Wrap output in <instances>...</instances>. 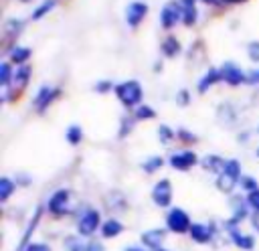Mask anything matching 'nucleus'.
Wrapping results in <instances>:
<instances>
[{
  "label": "nucleus",
  "mask_w": 259,
  "mask_h": 251,
  "mask_svg": "<svg viewBox=\"0 0 259 251\" xmlns=\"http://www.w3.org/2000/svg\"><path fill=\"white\" fill-rule=\"evenodd\" d=\"M241 176H243L241 162L237 158H229L225 164V170L217 176V188L225 194H231L235 190V186L241 182Z\"/></svg>",
  "instance_id": "f257e3e1"
},
{
  "label": "nucleus",
  "mask_w": 259,
  "mask_h": 251,
  "mask_svg": "<svg viewBox=\"0 0 259 251\" xmlns=\"http://www.w3.org/2000/svg\"><path fill=\"white\" fill-rule=\"evenodd\" d=\"M113 91H115L117 99L121 101V105H125V107H138L142 103V97H144L142 85L136 79H130V81H123V83L115 85Z\"/></svg>",
  "instance_id": "f03ea898"
},
{
  "label": "nucleus",
  "mask_w": 259,
  "mask_h": 251,
  "mask_svg": "<svg viewBox=\"0 0 259 251\" xmlns=\"http://www.w3.org/2000/svg\"><path fill=\"white\" fill-rule=\"evenodd\" d=\"M103 221H101V213L97 208H85L79 219H77V235L79 237H91L95 235L97 229H101Z\"/></svg>",
  "instance_id": "7ed1b4c3"
},
{
  "label": "nucleus",
  "mask_w": 259,
  "mask_h": 251,
  "mask_svg": "<svg viewBox=\"0 0 259 251\" xmlns=\"http://www.w3.org/2000/svg\"><path fill=\"white\" fill-rule=\"evenodd\" d=\"M190 227H192V221L188 217V213L180 206H174L168 211L166 215V229L170 233H176V235H184V233H190Z\"/></svg>",
  "instance_id": "20e7f679"
},
{
  "label": "nucleus",
  "mask_w": 259,
  "mask_h": 251,
  "mask_svg": "<svg viewBox=\"0 0 259 251\" xmlns=\"http://www.w3.org/2000/svg\"><path fill=\"white\" fill-rule=\"evenodd\" d=\"M71 190L69 188H59L55 190L49 200H47V211L53 215V217H63L67 215L71 208Z\"/></svg>",
  "instance_id": "39448f33"
},
{
  "label": "nucleus",
  "mask_w": 259,
  "mask_h": 251,
  "mask_svg": "<svg viewBox=\"0 0 259 251\" xmlns=\"http://www.w3.org/2000/svg\"><path fill=\"white\" fill-rule=\"evenodd\" d=\"M172 196H174V190H172V182L168 178H162V180H158L154 184V188H152V200H154L156 206H160V208L170 206Z\"/></svg>",
  "instance_id": "423d86ee"
},
{
  "label": "nucleus",
  "mask_w": 259,
  "mask_h": 251,
  "mask_svg": "<svg viewBox=\"0 0 259 251\" xmlns=\"http://www.w3.org/2000/svg\"><path fill=\"white\" fill-rule=\"evenodd\" d=\"M178 20H182V8H180V2H168L162 6L160 10V26L170 30L178 24Z\"/></svg>",
  "instance_id": "0eeeda50"
},
{
  "label": "nucleus",
  "mask_w": 259,
  "mask_h": 251,
  "mask_svg": "<svg viewBox=\"0 0 259 251\" xmlns=\"http://www.w3.org/2000/svg\"><path fill=\"white\" fill-rule=\"evenodd\" d=\"M168 164H170L174 170H178V172H186V170H190L192 166L198 164V156H196V152H192V150H180V152H174V154L168 158Z\"/></svg>",
  "instance_id": "6e6552de"
},
{
  "label": "nucleus",
  "mask_w": 259,
  "mask_h": 251,
  "mask_svg": "<svg viewBox=\"0 0 259 251\" xmlns=\"http://www.w3.org/2000/svg\"><path fill=\"white\" fill-rule=\"evenodd\" d=\"M59 95H61V89H59V87L42 85V87L36 91V95H34V99H32V105H34V109H36L38 113H42Z\"/></svg>",
  "instance_id": "1a4fd4ad"
},
{
  "label": "nucleus",
  "mask_w": 259,
  "mask_h": 251,
  "mask_svg": "<svg viewBox=\"0 0 259 251\" xmlns=\"http://www.w3.org/2000/svg\"><path fill=\"white\" fill-rule=\"evenodd\" d=\"M148 10H150V8H148L146 2H140V0L130 2L127 8H125V22H127V26H130V28H138L140 22L146 18Z\"/></svg>",
  "instance_id": "9d476101"
},
{
  "label": "nucleus",
  "mask_w": 259,
  "mask_h": 251,
  "mask_svg": "<svg viewBox=\"0 0 259 251\" xmlns=\"http://www.w3.org/2000/svg\"><path fill=\"white\" fill-rule=\"evenodd\" d=\"M221 73H223V81L229 83L231 87H237V85H241L243 81H247L245 71H243L237 63H233V61H227V63L221 67Z\"/></svg>",
  "instance_id": "9b49d317"
},
{
  "label": "nucleus",
  "mask_w": 259,
  "mask_h": 251,
  "mask_svg": "<svg viewBox=\"0 0 259 251\" xmlns=\"http://www.w3.org/2000/svg\"><path fill=\"white\" fill-rule=\"evenodd\" d=\"M140 241H142V247L158 251V249H162V245L166 241V229H148L140 235Z\"/></svg>",
  "instance_id": "f8f14e48"
},
{
  "label": "nucleus",
  "mask_w": 259,
  "mask_h": 251,
  "mask_svg": "<svg viewBox=\"0 0 259 251\" xmlns=\"http://www.w3.org/2000/svg\"><path fill=\"white\" fill-rule=\"evenodd\" d=\"M227 233H229V241H231L235 247H239L241 251H251V249H255V237H253V235L243 233L239 227L227 229Z\"/></svg>",
  "instance_id": "ddd939ff"
},
{
  "label": "nucleus",
  "mask_w": 259,
  "mask_h": 251,
  "mask_svg": "<svg viewBox=\"0 0 259 251\" xmlns=\"http://www.w3.org/2000/svg\"><path fill=\"white\" fill-rule=\"evenodd\" d=\"M188 235H190V239H192L194 243H198V245H206V243H210V241L214 239L212 227H208V225H204V223H192Z\"/></svg>",
  "instance_id": "4468645a"
},
{
  "label": "nucleus",
  "mask_w": 259,
  "mask_h": 251,
  "mask_svg": "<svg viewBox=\"0 0 259 251\" xmlns=\"http://www.w3.org/2000/svg\"><path fill=\"white\" fill-rule=\"evenodd\" d=\"M40 215H42V206H36V211H34L30 223L26 225V229H24V233H22V237H20V243H18L16 251H24V249L30 245V237H32V233L36 231V227H38V223H40Z\"/></svg>",
  "instance_id": "2eb2a0df"
},
{
  "label": "nucleus",
  "mask_w": 259,
  "mask_h": 251,
  "mask_svg": "<svg viewBox=\"0 0 259 251\" xmlns=\"http://www.w3.org/2000/svg\"><path fill=\"white\" fill-rule=\"evenodd\" d=\"M30 67L28 65H22V67H18L16 71H14V77H12V87H8V89H12L16 95L20 93V91H24L26 89V85H28V81H30Z\"/></svg>",
  "instance_id": "dca6fc26"
},
{
  "label": "nucleus",
  "mask_w": 259,
  "mask_h": 251,
  "mask_svg": "<svg viewBox=\"0 0 259 251\" xmlns=\"http://www.w3.org/2000/svg\"><path fill=\"white\" fill-rule=\"evenodd\" d=\"M219 81H223V73H221V69H217V67H210L204 75H202V79L198 81V93H206L212 85H217Z\"/></svg>",
  "instance_id": "f3484780"
},
{
  "label": "nucleus",
  "mask_w": 259,
  "mask_h": 251,
  "mask_svg": "<svg viewBox=\"0 0 259 251\" xmlns=\"http://www.w3.org/2000/svg\"><path fill=\"white\" fill-rule=\"evenodd\" d=\"M200 164H202V168L206 170V172H212V174H221L223 170H225V164H227V160L225 158H221L219 154H206L202 160H200Z\"/></svg>",
  "instance_id": "a211bd4d"
},
{
  "label": "nucleus",
  "mask_w": 259,
  "mask_h": 251,
  "mask_svg": "<svg viewBox=\"0 0 259 251\" xmlns=\"http://www.w3.org/2000/svg\"><path fill=\"white\" fill-rule=\"evenodd\" d=\"M178 2H180V8H182V22L186 26L196 24V18H198L196 0H178Z\"/></svg>",
  "instance_id": "6ab92c4d"
},
{
  "label": "nucleus",
  "mask_w": 259,
  "mask_h": 251,
  "mask_svg": "<svg viewBox=\"0 0 259 251\" xmlns=\"http://www.w3.org/2000/svg\"><path fill=\"white\" fill-rule=\"evenodd\" d=\"M101 237L103 239H113V237H119L121 233H123V225H121V221H117V219H107V221H103V225H101Z\"/></svg>",
  "instance_id": "aec40b11"
},
{
  "label": "nucleus",
  "mask_w": 259,
  "mask_h": 251,
  "mask_svg": "<svg viewBox=\"0 0 259 251\" xmlns=\"http://www.w3.org/2000/svg\"><path fill=\"white\" fill-rule=\"evenodd\" d=\"M160 49H162V53H164V57H168V59H174V57H178L180 55V51H182V45H180V40L176 38V36H166L164 40H162V45H160Z\"/></svg>",
  "instance_id": "412c9836"
},
{
  "label": "nucleus",
  "mask_w": 259,
  "mask_h": 251,
  "mask_svg": "<svg viewBox=\"0 0 259 251\" xmlns=\"http://www.w3.org/2000/svg\"><path fill=\"white\" fill-rule=\"evenodd\" d=\"M30 55H32V51H30L28 47H12L10 53H8V59H10L12 63H16V65L22 67V65L30 59Z\"/></svg>",
  "instance_id": "4be33fe9"
},
{
  "label": "nucleus",
  "mask_w": 259,
  "mask_h": 251,
  "mask_svg": "<svg viewBox=\"0 0 259 251\" xmlns=\"http://www.w3.org/2000/svg\"><path fill=\"white\" fill-rule=\"evenodd\" d=\"M63 249L65 251H87V243L79 235H67L63 239Z\"/></svg>",
  "instance_id": "5701e85b"
},
{
  "label": "nucleus",
  "mask_w": 259,
  "mask_h": 251,
  "mask_svg": "<svg viewBox=\"0 0 259 251\" xmlns=\"http://www.w3.org/2000/svg\"><path fill=\"white\" fill-rule=\"evenodd\" d=\"M14 190H16V182L12 178H8V176H2L0 178V200L6 202L14 194Z\"/></svg>",
  "instance_id": "b1692460"
},
{
  "label": "nucleus",
  "mask_w": 259,
  "mask_h": 251,
  "mask_svg": "<svg viewBox=\"0 0 259 251\" xmlns=\"http://www.w3.org/2000/svg\"><path fill=\"white\" fill-rule=\"evenodd\" d=\"M65 140H67L71 146L81 144V140H83V128L77 126V123H71V126L67 128V132H65Z\"/></svg>",
  "instance_id": "393cba45"
},
{
  "label": "nucleus",
  "mask_w": 259,
  "mask_h": 251,
  "mask_svg": "<svg viewBox=\"0 0 259 251\" xmlns=\"http://www.w3.org/2000/svg\"><path fill=\"white\" fill-rule=\"evenodd\" d=\"M162 166H164V158H162V156H150V158H146V160L142 162V170H144L146 174H154V172H158Z\"/></svg>",
  "instance_id": "a878e982"
},
{
  "label": "nucleus",
  "mask_w": 259,
  "mask_h": 251,
  "mask_svg": "<svg viewBox=\"0 0 259 251\" xmlns=\"http://www.w3.org/2000/svg\"><path fill=\"white\" fill-rule=\"evenodd\" d=\"M12 77H14V71H12L10 63L8 61H2L0 63V85L4 89H8V85L12 83Z\"/></svg>",
  "instance_id": "bb28decb"
},
{
  "label": "nucleus",
  "mask_w": 259,
  "mask_h": 251,
  "mask_svg": "<svg viewBox=\"0 0 259 251\" xmlns=\"http://www.w3.org/2000/svg\"><path fill=\"white\" fill-rule=\"evenodd\" d=\"M154 117H156V111H154V107H150L148 103H140V105L136 107V111H134V119H138V121L154 119Z\"/></svg>",
  "instance_id": "cd10ccee"
},
{
  "label": "nucleus",
  "mask_w": 259,
  "mask_h": 251,
  "mask_svg": "<svg viewBox=\"0 0 259 251\" xmlns=\"http://www.w3.org/2000/svg\"><path fill=\"white\" fill-rule=\"evenodd\" d=\"M57 6V0H42L34 10H32V20H40L45 14H49Z\"/></svg>",
  "instance_id": "c85d7f7f"
},
{
  "label": "nucleus",
  "mask_w": 259,
  "mask_h": 251,
  "mask_svg": "<svg viewBox=\"0 0 259 251\" xmlns=\"http://www.w3.org/2000/svg\"><path fill=\"white\" fill-rule=\"evenodd\" d=\"M176 138V132L170 128V126H166V123H162L160 128H158V140L162 142V144H170L172 140Z\"/></svg>",
  "instance_id": "c756f323"
},
{
  "label": "nucleus",
  "mask_w": 259,
  "mask_h": 251,
  "mask_svg": "<svg viewBox=\"0 0 259 251\" xmlns=\"http://www.w3.org/2000/svg\"><path fill=\"white\" fill-rule=\"evenodd\" d=\"M239 186L249 194V192H253V190H257L259 188V182L253 178V176H249V174H243L241 176V182H239Z\"/></svg>",
  "instance_id": "7c9ffc66"
},
{
  "label": "nucleus",
  "mask_w": 259,
  "mask_h": 251,
  "mask_svg": "<svg viewBox=\"0 0 259 251\" xmlns=\"http://www.w3.org/2000/svg\"><path fill=\"white\" fill-rule=\"evenodd\" d=\"M4 28H6V32H8L10 36H16V34H20V30L24 28V22H22V20H8V22L4 24Z\"/></svg>",
  "instance_id": "2f4dec72"
},
{
  "label": "nucleus",
  "mask_w": 259,
  "mask_h": 251,
  "mask_svg": "<svg viewBox=\"0 0 259 251\" xmlns=\"http://www.w3.org/2000/svg\"><path fill=\"white\" fill-rule=\"evenodd\" d=\"M247 55L253 63H259V40H251L247 45Z\"/></svg>",
  "instance_id": "473e14b6"
},
{
  "label": "nucleus",
  "mask_w": 259,
  "mask_h": 251,
  "mask_svg": "<svg viewBox=\"0 0 259 251\" xmlns=\"http://www.w3.org/2000/svg\"><path fill=\"white\" fill-rule=\"evenodd\" d=\"M245 198H247L249 208H251V211H255V213H259V188H257V190H253V192H249Z\"/></svg>",
  "instance_id": "72a5a7b5"
},
{
  "label": "nucleus",
  "mask_w": 259,
  "mask_h": 251,
  "mask_svg": "<svg viewBox=\"0 0 259 251\" xmlns=\"http://www.w3.org/2000/svg\"><path fill=\"white\" fill-rule=\"evenodd\" d=\"M93 89H95L97 93H107V91H111V89H115V85H113L111 81H107V79H103V81H97V83L93 85Z\"/></svg>",
  "instance_id": "f704fd0d"
},
{
  "label": "nucleus",
  "mask_w": 259,
  "mask_h": 251,
  "mask_svg": "<svg viewBox=\"0 0 259 251\" xmlns=\"http://www.w3.org/2000/svg\"><path fill=\"white\" fill-rule=\"evenodd\" d=\"M132 130H134V119H130V117H121L119 138H125V136H127V132H132Z\"/></svg>",
  "instance_id": "c9c22d12"
},
{
  "label": "nucleus",
  "mask_w": 259,
  "mask_h": 251,
  "mask_svg": "<svg viewBox=\"0 0 259 251\" xmlns=\"http://www.w3.org/2000/svg\"><path fill=\"white\" fill-rule=\"evenodd\" d=\"M176 138H180V140H184V142H188V144L196 142V136H194V134H190V132H188V130H184V128H180V130L176 132Z\"/></svg>",
  "instance_id": "e433bc0d"
},
{
  "label": "nucleus",
  "mask_w": 259,
  "mask_h": 251,
  "mask_svg": "<svg viewBox=\"0 0 259 251\" xmlns=\"http://www.w3.org/2000/svg\"><path fill=\"white\" fill-rule=\"evenodd\" d=\"M87 251H105V245L97 239H89L87 241Z\"/></svg>",
  "instance_id": "4c0bfd02"
},
{
  "label": "nucleus",
  "mask_w": 259,
  "mask_h": 251,
  "mask_svg": "<svg viewBox=\"0 0 259 251\" xmlns=\"http://www.w3.org/2000/svg\"><path fill=\"white\" fill-rule=\"evenodd\" d=\"M24 251H53V249H51V245H47V243H30Z\"/></svg>",
  "instance_id": "58836bf2"
},
{
  "label": "nucleus",
  "mask_w": 259,
  "mask_h": 251,
  "mask_svg": "<svg viewBox=\"0 0 259 251\" xmlns=\"http://www.w3.org/2000/svg\"><path fill=\"white\" fill-rule=\"evenodd\" d=\"M176 101H178L180 105H188V101H190V95H188V91H186V89H182V91L176 95Z\"/></svg>",
  "instance_id": "ea45409f"
},
{
  "label": "nucleus",
  "mask_w": 259,
  "mask_h": 251,
  "mask_svg": "<svg viewBox=\"0 0 259 251\" xmlns=\"http://www.w3.org/2000/svg\"><path fill=\"white\" fill-rule=\"evenodd\" d=\"M247 83H251V85L259 83V69H253V71H249V75H247Z\"/></svg>",
  "instance_id": "a19ab883"
},
{
  "label": "nucleus",
  "mask_w": 259,
  "mask_h": 251,
  "mask_svg": "<svg viewBox=\"0 0 259 251\" xmlns=\"http://www.w3.org/2000/svg\"><path fill=\"white\" fill-rule=\"evenodd\" d=\"M251 225H253V229L259 233V213H255V215L251 217Z\"/></svg>",
  "instance_id": "79ce46f5"
},
{
  "label": "nucleus",
  "mask_w": 259,
  "mask_h": 251,
  "mask_svg": "<svg viewBox=\"0 0 259 251\" xmlns=\"http://www.w3.org/2000/svg\"><path fill=\"white\" fill-rule=\"evenodd\" d=\"M123 251H148L146 247H138V245H130V247H123Z\"/></svg>",
  "instance_id": "37998d69"
},
{
  "label": "nucleus",
  "mask_w": 259,
  "mask_h": 251,
  "mask_svg": "<svg viewBox=\"0 0 259 251\" xmlns=\"http://www.w3.org/2000/svg\"><path fill=\"white\" fill-rule=\"evenodd\" d=\"M204 4H210V6H221V4H225L227 0H202Z\"/></svg>",
  "instance_id": "c03bdc74"
},
{
  "label": "nucleus",
  "mask_w": 259,
  "mask_h": 251,
  "mask_svg": "<svg viewBox=\"0 0 259 251\" xmlns=\"http://www.w3.org/2000/svg\"><path fill=\"white\" fill-rule=\"evenodd\" d=\"M229 4H241V2H245V0H227Z\"/></svg>",
  "instance_id": "a18cd8bd"
},
{
  "label": "nucleus",
  "mask_w": 259,
  "mask_h": 251,
  "mask_svg": "<svg viewBox=\"0 0 259 251\" xmlns=\"http://www.w3.org/2000/svg\"><path fill=\"white\" fill-rule=\"evenodd\" d=\"M158 251H170V249H164V247H162V249H158Z\"/></svg>",
  "instance_id": "49530a36"
},
{
  "label": "nucleus",
  "mask_w": 259,
  "mask_h": 251,
  "mask_svg": "<svg viewBox=\"0 0 259 251\" xmlns=\"http://www.w3.org/2000/svg\"><path fill=\"white\" fill-rule=\"evenodd\" d=\"M255 154H257V158H259V148H257V152H255Z\"/></svg>",
  "instance_id": "de8ad7c7"
},
{
  "label": "nucleus",
  "mask_w": 259,
  "mask_h": 251,
  "mask_svg": "<svg viewBox=\"0 0 259 251\" xmlns=\"http://www.w3.org/2000/svg\"><path fill=\"white\" fill-rule=\"evenodd\" d=\"M22 2H30V0H22Z\"/></svg>",
  "instance_id": "09e8293b"
},
{
  "label": "nucleus",
  "mask_w": 259,
  "mask_h": 251,
  "mask_svg": "<svg viewBox=\"0 0 259 251\" xmlns=\"http://www.w3.org/2000/svg\"><path fill=\"white\" fill-rule=\"evenodd\" d=\"M257 132H259V128H257Z\"/></svg>",
  "instance_id": "8fccbe9b"
}]
</instances>
